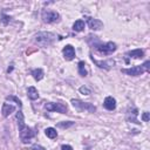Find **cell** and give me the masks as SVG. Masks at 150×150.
Wrapping results in <instances>:
<instances>
[{
  "label": "cell",
  "instance_id": "obj_17",
  "mask_svg": "<svg viewBox=\"0 0 150 150\" xmlns=\"http://www.w3.org/2000/svg\"><path fill=\"white\" fill-rule=\"evenodd\" d=\"M137 109L136 108H132V111L130 112V111H128V114H127V118H128V121H130V122H135V123H139L137 120H136V116H137Z\"/></svg>",
  "mask_w": 150,
  "mask_h": 150
},
{
  "label": "cell",
  "instance_id": "obj_24",
  "mask_svg": "<svg viewBox=\"0 0 150 150\" xmlns=\"http://www.w3.org/2000/svg\"><path fill=\"white\" fill-rule=\"evenodd\" d=\"M80 93L81 94H83V95H89L90 94V90L87 88V87H84V86H82V87H80Z\"/></svg>",
  "mask_w": 150,
  "mask_h": 150
},
{
  "label": "cell",
  "instance_id": "obj_18",
  "mask_svg": "<svg viewBox=\"0 0 150 150\" xmlns=\"http://www.w3.org/2000/svg\"><path fill=\"white\" fill-rule=\"evenodd\" d=\"M84 28V21L83 20H76L73 25V30L75 32H82Z\"/></svg>",
  "mask_w": 150,
  "mask_h": 150
},
{
  "label": "cell",
  "instance_id": "obj_26",
  "mask_svg": "<svg viewBox=\"0 0 150 150\" xmlns=\"http://www.w3.org/2000/svg\"><path fill=\"white\" fill-rule=\"evenodd\" d=\"M142 120H143L144 122H148V121H149V112H148V111H145V112L142 114Z\"/></svg>",
  "mask_w": 150,
  "mask_h": 150
},
{
  "label": "cell",
  "instance_id": "obj_4",
  "mask_svg": "<svg viewBox=\"0 0 150 150\" xmlns=\"http://www.w3.org/2000/svg\"><path fill=\"white\" fill-rule=\"evenodd\" d=\"M71 104L77 111H83V110L89 111V112H95L96 111V107L94 104H91V103H88V102H82L80 100L73 98L71 100Z\"/></svg>",
  "mask_w": 150,
  "mask_h": 150
},
{
  "label": "cell",
  "instance_id": "obj_12",
  "mask_svg": "<svg viewBox=\"0 0 150 150\" xmlns=\"http://www.w3.org/2000/svg\"><path fill=\"white\" fill-rule=\"evenodd\" d=\"M91 60L100 67V68H104V69H109V68H111L114 64H115V62L112 61V60H107V61H98V60H95L93 56H91Z\"/></svg>",
  "mask_w": 150,
  "mask_h": 150
},
{
  "label": "cell",
  "instance_id": "obj_5",
  "mask_svg": "<svg viewBox=\"0 0 150 150\" xmlns=\"http://www.w3.org/2000/svg\"><path fill=\"white\" fill-rule=\"evenodd\" d=\"M60 14L55 11H50V9H45L41 14V19L43 22L46 23H54V22H57L60 21Z\"/></svg>",
  "mask_w": 150,
  "mask_h": 150
},
{
  "label": "cell",
  "instance_id": "obj_25",
  "mask_svg": "<svg viewBox=\"0 0 150 150\" xmlns=\"http://www.w3.org/2000/svg\"><path fill=\"white\" fill-rule=\"evenodd\" d=\"M30 149H32V150H46L42 145H39V144H34V145H32Z\"/></svg>",
  "mask_w": 150,
  "mask_h": 150
},
{
  "label": "cell",
  "instance_id": "obj_9",
  "mask_svg": "<svg viewBox=\"0 0 150 150\" xmlns=\"http://www.w3.org/2000/svg\"><path fill=\"white\" fill-rule=\"evenodd\" d=\"M62 54H63V57L67 61H70V60H73L75 57V49H74V47L71 45H67L62 49Z\"/></svg>",
  "mask_w": 150,
  "mask_h": 150
},
{
  "label": "cell",
  "instance_id": "obj_16",
  "mask_svg": "<svg viewBox=\"0 0 150 150\" xmlns=\"http://www.w3.org/2000/svg\"><path fill=\"white\" fill-rule=\"evenodd\" d=\"M30 74H32V76L34 77V80H36V81H40V80L43 79V70H42L41 68H35V69H33Z\"/></svg>",
  "mask_w": 150,
  "mask_h": 150
},
{
  "label": "cell",
  "instance_id": "obj_23",
  "mask_svg": "<svg viewBox=\"0 0 150 150\" xmlns=\"http://www.w3.org/2000/svg\"><path fill=\"white\" fill-rule=\"evenodd\" d=\"M71 125H74V122H71V121L57 123V127H59V128H62V129H67V128H69V127H71Z\"/></svg>",
  "mask_w": 150,
  "mask_h": 150
},
{
  "label": "cell",
  "instance_id": "obj_20",
  "mask_svg": "<svg viewBox=\"0 0 150 150\" xmlns=\"http://www.w3.org/2000/svg\"><path fill=\"white\" fill-rule=\"evenodd\" d=\"M77 68H79V74L81 76H87V70H86V63H84V61H80L79 64H77Z\"/></svg>",
  "mask_w": 150,
  "mask_h": 150
},
{
  "label": "cell",
  "instance_id": "obj_13",
  "mask_svg": "<svg viewBox=\"0 0 150 150\" xmlns=\"http://www.w3.org/2000/svg\"><path fill=\"white\" fill-rule=\"evenodd\" d=\"M15 118H16V122H18V128H19V130L26 127L25 117H23V114H22L21 109H20V110H18V112H16V115H15Z\"/></svg>",
  "mask_w": 150,
  "mask_h": 150
},
{
  "label": "cell",
  "instance_id": "obj_10",
  "mask_svg": "<svg viewBox=\"0 0 150 150\" xmlns=\"http://www.w3.org/2000/svg\"><path fill=\"white\" fill-rule=\"evenodd\" d=\"M14 110H15V107H14L11 102H9V103L5 102V103L2 104V108H1V114H2L4 117H7V116H9Z\"/></svg>",
  "mask_w": 150,
  "mask_h": 150
},
{
  "label": "cell",
  "instance_id": "obj_11",
  "mask_svg": "<svg viewBox=\"0 0 150 150\" xmlns=\"http://www.w3.org/2000/svg\"><path fill=\"white\" fill-rule=\"evenodd\" d=\"M103 105L107 110H114L116 108V100L112 96H107L103 102Z\"/></svg>",
  "mask_w": 150,
  "mask_h": 150
},
{
  "label": "cell",
  "instance_id": "obj_7",
  "mask_svg": "<svg viewBox=\"0 0 150 150\" xmlns=\"http://www.w3.org/2000/svg\"><path fill=\"white\" fill-rule=\"evenodd\" d=\"M45 109L48 110V111H56V112H60V114H66L67 112V105L63 104V103H54V102H49V103H46L45 104Z\"/></svg>",
  "mask_w": 150,
  "mask_h": 150
},
{
  "label": "cell",
  "instance_id": "obj_19",
  "mask_svg": "<svg viewBox=\"0 0 150 150\" xmlns=\"http://www.w3.org/2000/svg\"><path fill=\"white\" fill-rule=\"evenodd\" d=\"M45 134H46L47 137H49V138H52V139L57 137V131H56L54 128H47V129L45 130Z\"/></svg>",
  "mask_w": 150,
  "mask_h": 150
},
{
  "label": "cell",
  "instance_id": "obj_15",
  "mask_svg": "<svg viewBox=\"0 0 150 150\" xmlns=\"http://www.w3.org/2000/svg\"><path fill=\"white\" fill-rule=\"evenodd\" d=\"M27 95H28V97H29L32 101L39 98V91H38V89H36L35 87H29V88L27 89Z\"/></svg>",
  "mask_w": 150,
  "mask_h": 150
},
{
  "label": "cell",
  "instance_id": "obj_21",
  "mask_svg": "<svg viewBox=\"0 0 150 150\" xmlns=\"http://www.w3.org/2000/svg\"><path fill=\"white\" fill-rule=\"evenodd\" d=\"M11 16L9 15H7V14H5V13H0V23H2L4 26H6V25H8L9 23V21H11Z\"/></svg>",
  "mask_w": 150,
  "mask_h": 150
},
{
  "label": "cell",
  "instance_id": "obj_1",
  "mask_svg": "<svg viewBox=\"0 0 150 150\" xmlns=\"http://www.w3.org/2000/svg\"><path fill=\"white\" fill-rule=\"evenodd\" d=\"M56 40V35L52 32H39L34 36V42L41 47H48Z\"/></svg>",
  "mask_w": 150,
  "mask_h": 150
},
{
  "label": "cell",
  "instance_id": "obj_6",
  "mask_svg": "<svg viewBox=\"0 0 150 150\" xmlns=\"http://www.w3.org/2000/svg\"><path fill=\"white\" fill-rule=\"evenodd\" d=\"M19 136H20V139H21L22 143H28L35 136V131L32 128H29V127L26 125L25 128H22V129L19 130Z\"/></svg>",
  "mask_w": 150,
  "mask_h": 150
},
{
  "label": "cell",
  "instance_id": "obj_2",
  "mask_svg": "<svg viewBox=\"0 0 150 150\" xmlns=\"http://www.w3.org/2000/svg\"><path fill=\"white\" fill-rule=\"evenodd\" d=\"M149 64H150V61H145L143 64H139V66H134L131 68H123L122 73L130 76H138V75H142L143 73L149 71Z\"/></svg>",
  "mask_w": 150,
  "mask_h": 150
},
{
  "label": "cell",
  "instance_id": "obj_27",
  "mask_svg": "<svg viewBox=\"0 0 150 150\" xmlns=\"http://www.w3.org/2000/svg\"><path fill=\"white\" fill-rule=\"evenodd\" d=\"M61 150H73V148L70 145H67V144H63L61 146Z\"/></svg>",
  "mask_w": 150,
  "mask_h": 150
},
{
  "label": "cell",
  "instance_id": "obj_14",
  "mask_svg": "<svg viewBox=\"0 0 150 150\" xmlns=\"http://www.w3.org/2000/svg\"><path fill=\"white\" fill-rule=\"evenodd\" d=\"M127 55H128L129 57H132V59H141V57H143L144 52H143L142 49H134V50L128 52Z\"/></svg>",
  "mask_w": 150,
  "mask_h": 150
},
{
  "label": "cell",
  "instance_id": "obj_8",
  "mask_svg": "<svg viewBox=\"0 0 150 150\" xmlns=\"http://www.w3.org/2000/svg\"><path fill=\"white\" fill-rule=\"evenodd\" d=\"M87 25L90 29L93 30H100L101 28H103V22L98 19H94V18H90V16H87Z\"/></svg>",
  "mask_w": 150,
  "mask_h": 150
},
{
  "label": "cell",
  "instance_id": "obj_22",
  "mask_svg": "<svg viewBox=\"0 0 150 150\" xmlns=\"http://www.w3.org/2000/svg\"><path fill=\"white\" fill-rule=\"evenodd\" d=\"M6 101H13V102H15L16 103V105L19 107V109H21L22 108V103H21V101L18 98V97H15V96H13V95H9V96H7L6 97Z\"/></svg>",
  "mask_w": 150,
  "mask_h": 150
},
{
  "label": "cell",
  "instance_id": "obj_3",
  "mask_svg": "<svg viewBox=\"0 0 150 150\" xmlns=\"http://www.w3.org/2000/svg\"><path fill=\"white\" fill-rule=\"evenodd\" d=\"M94 48H95V50H97L100 54L110 55V54H112V53L117 49V46H116V43L109 41V42H107V43H100V42H97V43L94 45Z\"/></svg>",
  "mask_w": 150,
  "mask_h": 150
}]
</instances>
